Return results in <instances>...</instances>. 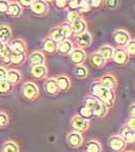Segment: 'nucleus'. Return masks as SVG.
I'll list each match as a JSON object with an SVG mask.
<instances>
[{
    "mask_svg": "<svg viewBox=\"0 0 135 152\" xmlns=\"http://www.w3.org/2000/svg\"><path fill=\"white\" fill-rule=\"evenodd\" d=\"M90 92H92V95L97 97L103 104H106L108 107H113L115 99H116L115 90L103 86L99 82V80H95L90 84Z\"/></svg>",
    "mask_w": 135,
    "mask_h": 152,
    "instance_id": "f257e3e1",
    "label": "nucleus"
},
{
    "mask_svg": "<svg viewBox=\"0 0 135 152\" xmlns=\"http://www.w3.org/2000/svg\"><path fill=\"white\" fill-rule=\"evenodd\" d=\"M21 92H23V95L28 100H35L39 96V94H40L38 85L32 81L24 83L23 85V88H21Z\"/></svg>",
    "mask_w": 135,
    "mask_h": 152,
    "instance_id": "f03ea898",
    "label": "nucleus"
},
{
    "mask_svg": "<svg viewBox=\"0 0 135 152\" xmlns=\"http://www.w3.org/2000/svg\"><path fill=\"white\" fill-rule=\"evenodd\" d=\"M74 42H72L73 44L77 46V48L80 49H87L92 45V37L90 35V33L88 31H85L83 33L79 34V35L74 36Z\"/></svg>",
    "mask_w": 135,
    "mask_h": 152,
    "instance_id": "7ed1b4c3",
    "label": "nucleus"
},
{
    "mask_svg": "<svg viewBox=\"0 0 135 152\" xmlns=\"http://www.w3.org/2000/svg\"><path fill=\"white\" fill-rule=\"evenodd\" d=\"M70 59V62L74 65H83V63L87 60V53H85L84 49L80 48H73L70 54L68 55Z\"/></svg>",
    "mask_w": 135,
    "mask_h": 152,
    "instance_id": "20e7f679",
    "label": "nucleus"
},
{
    "mask_svg": "<svg viewBox=\"0 0 135 152\" xmlns=\"http://www.w3.org/2000/svg\"><path fill=\"white\" fill-rule=\"evenodd\" d=\"M29 8L35 15L44 16L49 12V4L44 0H34Z\"/></svg>",
    "mask_w": 135,
    "mask_h": 152,
    "instance_id": "39448f33",
    "label": "nucleus"
},
{
    "mask_svg": "<svg viewBox=\"0 0 135 152\" xmlns=\"http://www.w3.org/2000/svg\"><path fill=\"white\" fill-rule=\"evenodd\" d=\"M112 37L118 47H124L131 39L130 34L125 29H116V31H113Z\"/></svg>",
    "mask_w": 135,
    "mask_h": 152,
    "instance_id": "423d86ee",
    "label": "nucleus"
},
{
    "mask_svg": "<svg viewBox=\"0 0 135 152\" xmlns=\"http://www.w3.org/2000/svg\"><path fill=\"white\" fill-rule=\"evenodd\" d=\"M130 56L127 54L126 50L123 47H117L114 48V52H113L112 60L114 61L118 65H125L128 63Z\"/></svg>",
    "mask_w": 135,
    "mask_h": 152,
    "instance_id": "0eeeda50",
    "label": "nucleus"
},
{
    "mask_svg": "<svg viewBox=\"0 0 135 152\" xmlns=\"http://www.w3.org/2000/svg\"><path fill=\"white\" fill-rule=\"evenodd\" d=\"M71 127L76 132L87 131L88 127H90V121L76 115V116L72 117V119H71Z\"/></svg>",
    "mask_w": 135,
    "mask_h": 152,
    "instance_id": "6e6552de",
    "label": "nucleus"
},
{
    "mask_svg": "<svg viewBox=\"0 0 135 152\" xmlns=\"http://www.w3.org/2000/svg\"><path fill=\"white\" fill-rule=\"evenodd\" d=\"M126 144L127 143L123 140V138L120 135H115V136H112L109 139V146L116 152L123 151L125 147H126Z\"/></svg>",
    "mask_w": 135,
    "mask_h": 152,
    "instance_id": "1a4fd4ad",
    "label": "nucleus"
},
{
    "mask_svg": "<svg viewBox=\"0 0 135 152\" xmlns=\"http://www.w3.org/2000/svg\"><path fill=\"white\" fill-rule=\"evenodd\" d=\"M73 48H74V44L72 43V41H70V39H66V40L57 44L56 52H58L62 56H68L71 51L73 50Z\"/></svg>",
    "mask_w": 135,
    "mask_h": 152,
    "instance_id": "9d476101",
    "label": "nucleus"
},
{
    "mask_svg": "<svg viewBox=\"0 0 135 152\" xmlns=\"http://www.w3.org/2000/svg\"><path fill=\"white\" fill-rule=\"evenodd\" d=\"M29 62L31 66L36 65H44L46 64V56L45 54L41 51H34L33 53L29 54Z\"/></svg>",
    "mask_w": 135,
    "mask_h": 152,
    "instance_id": "9b49d317",
    "label": "nucleus"
},
{
    "mask_svg": "<svg viewBox=\"0 0 135 152\" xmlns=\"http://www.w3.org/2000/svg\"><path fill=\"white\" fill-rule=\"evenodd\" d=\"M98 80L103 86L109 88V89L115 90V88L117 87V79L113 74H105L102 77H100Z\"/></svg>",
    "mask_w": 135,
    "mask_h": 152,
    "instance_id": "f8f14e48",
    "label": "nucleus"
},
{
    "mask_svg": "<svg viewBox=\"0 0 135 152\" xmlns=\"http://www.w3.org/2000/svg\"><path fill=\"white\" fill-rule=\"evenodd\" d=\"M67 141H68V144H69L71 147H73V148L80 147L83 143L82 135L80 134V132L73 131L67 135Z\"/></svg>",
    "mask_w": 135,
    "mask_h": 152,
    "instance_id": "ddd939ff",
    "label": "nucleus"
},
{
    "mask_svg": "<svg viewBox=\"0 0 135 152\" xmlns=\"http://www.w3.org/2000/svg\"><path fill=\"white\" fill-rule=\"evenodd\" d=\"M23 13V6L18 3V1L9 2L8 8H7L6 14L12 18H18Z\"/></svg>",
    "mask_w": 135,
    "mask_h": 152,
    "instance_id": "4468645a",
    "label": "nucleus"
},
{
    "mask_svg": "<svg viewBox=\"0 0 135 152\" xmlns=\"http://www.w3.org/2000/svg\"><path fill=\"white\" fill-rule=\"evenodd\" d=\"M9 47L13 52H21V53H26V41L23 40V39H13V40H10L8 43Z\"/></svg>",
    "mask_w": 135,
    "mask_h": 152,
    "instance_id": "2eb2a0df",
    "label": "nucleus"
},
{
    "mask_svg": "<svg viewBox=\"0 0 135 152\" xmlns=\"http://www.w3.org/2000/svg\"><path fill=\"white\" fill-rule=\"evenodd\" d=\"M120 136L126 143H133L135 140V130L131 129L128 125H125L120 130Z\"/></svg>",
    "mask_w": 135,
    "mask_h": 152,
    "instance_id": "dca6fc26",
    "label": "nucleus"
},
{
    "mask_svg": "<svg viewBox=\"0 0 135 152\" xmlns=\"http://www.w3.org/2000/svg\"><path fill=\"white\" fill-rule=\"evenodd\" d=\"M88 60H90V64L95 68H103L107 63V61L105 60V58L103 57L102 55H100L98 52L90 54V55L88 56Z\"/></svg>",
    "mask_w": 135,
    "mask_h": 152,
    "instance_id": "f3484780",
    "label": "nucleus"
},
{
    "mask_svg": "<svg viewBox=\"0 0 135 152\" xmlns=\"http://www.w3.org/2000/svg\"><path fill=\"white\" fill-rule=\"evenodd\" d=\"M48 38L52 39L54 42L56 43H60V42L66 40L65 36H64V33H63L62 28H60V26H55V28H51L50 31H49V35H48Z\"/></svg>",
    "mask_w": 135,
    "mask_h": 152,
    "instance_id": "a211bd4d",
    "label": "nucleus"
},
{
    "mask_svg": "<svg viewBox=\"0 0 135 152\" xmlns=\"http://www.w3.org/2000/svg\"><path fill=\"white\" fill-rule=\"evenodd\" d=\"M44 88H45V91L50 95H54V94H58L59 88H58L57 82H56V78L52 77V78L46 79L45 83H44Z\"/></svg>",
    "mask_w": 135,
    "mask_h": 152,
    "instance_id": "6ab92c4d",
    "label": "nucleus"
},
{
    "mask_svg": "<svg viewBox=\"0 0 135 152\" xmlns=\"http://www.w3.org/2000/svg\"><path fill=\"white\" fill-rule=\"evenodd\" d=\"M32 74L34 77L38 79H44L47 77L48 74V68L45 64L44 65H36L32 66Z\"/></svg>",
    "mask_w": 135,
    "mask_h": 152,
    "instance_id": "aec40b11",
    "label": "nucleus"
},
{
    "mask_svg": "<svg viewBox=\"0 0 135 152\" xmlns=\"http://www.w3.org/2000/svg\"><path fill=\"white\" fill-rule=\"evenodd\" d=\"M71 28H72L73 36L79 35V34L83 33V31H87V23L83 18H80L75 21V23H71Z\"/></svg>",
    "mask_w": 135,
    "mask_h": 152,
    "instance_id": "412c9836",
    "label": "nucleus"
},
{
    "mask_svg": "<svg viewBox=\"0 0 135 152\" xmlns=\"http://www.w3.org/2000/svg\"><path fill=\"white\" fill-rule=\"evenodd\" d=\"M42 49L45 53L48 54H52L55 53L56 50H57V43L54 42L52 39L50 38H46L44 39L43 42H42Z\"/></svg>",
    "mask_w": 135,
    "mask_h": 152,
    "instance_id": "4be33fe9",
    "label": "nucleus"
},
{
    "mask_svg": "<svg viewBox=\"0 0 135 152\" xmlns=\"http://www.w3.org/2000/svg\"><path fill=\"white\" fill-rule=\"evenodd\" d=\"M12 31L6 24H1L0 26V41L3 44H8L11 40Z\"/></svg>",
    "mask_w": 135,
    "mask_h": 152,
    "instance_id": "5701e85b",
    "label": "nucleus"
},
{
    "mask_svg": "<svg viewBox=\"0 0 135 152\" xmlns=\"http://www.w3.org/2000/svg\"><path fill=\"white\" fill-rule=\"evenodd\" d=\"M56 82H57L59 90L62 91H67L71 86L70 79L66 75H59L56 77Z\"/></svg>",
    "mask_w": 135,
    "mask_h": 152,
    "instance_id": "b1692460",
    "label": "nucleus"
},
{
    "mask_svg": "<svg viewBox=\"0 0 135 152\" xmlns=\"http://www.w3.org/2000/svg\"><path fill=\"white\" fill-rule=\"evenodd\" d=\"M6 80L9 81L11 84H18L21 80V73L16 69H10L7 70L6 74Z\"/></svg>",
    "mask_w": 135,
    "mask_h": 152,
    "instance_id": "393cba45",
    "label": "nucleus"
},
{
    "mask_svg": "<svg viewBox=\"0 0 135 152\" xmlns=\"http://www.w3.org/2000/svg\"><path fill=\"white\" fill-rule=\"evenodd\" d=\"M11 53H12V50L10 49V47H9L8 44H4L1 53H0V59H1L2 62H3L5 65L11 64V61H10Z\"/></svg>",
    "mask_w": 135,
    "mask_h": 152,
    "instance_id": "a878e982",
    "label": "nucleus"
},
{
    "mask_svg": "<svg viewBox=\"0 0 135 152\" xmlns=\"http://www.w3.org/2000/svg\"><path fill=\"white\" fill-rule=\"evenodd\" d=\"M108 111H109V107L100 100V102L97 104V107L92 110V114H94L95 117L103 118L108 114Z\"/></svg>",
    "mask_w": 135,
    "mask_h": 152,
    "instance_id": "bb28decb",
    "label": "nucleus"
},
{
    "mask_svg": "<svg viewBox=\"0 0 135 152\" xmlns=\"http://www.w3.org/2000/svg\"><path fill=\"white\" fill-rule=\"evenodd\" d=\"M26 60V53H21V52H13L11 53V58L10 61L12 64L14 65H21L24 63V61Z\"/></svg>",
    "mask_w": 135,
    "mask_h": 152,
    "instance_id": "cd10ccee",
    "label": "nucleus"
},
{
    "mask_svg": "<svg viewBox=\"0 0 135 152\" xmlns=\"http://www.w3.org/2000/svg\"><path fill=\"white\" fill-rule=\"evenodd\" d=\"M113 52H114V47H112V46H110V45L102 46V47H100L99 51H98V53H99L100 55H102L106 61L111 60L112 56H113Z\"/></svg>",
    "mask_w": 135,
    "mask_h": 152,
    "instance_id": "c85d7f7f",
    "label": "nucleus"
},
{
    "mask_svg": "<svg viewBox=\"0 0 135 152\" xmlns=\"http://www.w3.org/2000/svg\"><path fill=\"white\" fill-rule=\"evenodd\" d=\"M73 74L78 79H83V78L87 77L88 70L84 65H75L74 69H73Z\"/></svg>",
    "mask_w": 135,
    "mask_h": 152,
    "instance_id": "c756f323",
    "label": "nucleus"
},
{
    "mask_svg": "<svg viewBox=\"0 0 135 152\" xmlns=\"http://www.w3.org/2000/svg\"><path fill=\"white\" fill-rule=\"evenodd\" d=\"M82 18L81 13L77 10V9H68L67 14H66V19H67L68 23H73L78 19Z\"/></svg>",
    "mask_w": 135,
    "mask_h": 152,
    "instance_id": "7c9ffc66",
    "label": "nucleus"
},
{
    "mask_svg": "<svg viewBox=\"0 0 135 152\" xmlns=\"http://www.w3.org/2000/svg\"><path fill=\"white\" fill-rule=\"evenodd\" d=\"M87 152H102V146L95 140L88 141L87 144Z\"/></svg>",
    "mask_w": 135,
    "mask_h": 152,
    "instance_id": "2f4dec72",
    "label": "nucleus"
},
{
    "mask_svg": "<svg viewBox=\"0 0 135 152\" xmlns=\"http://www.w3.org/2000/svg\"><path fill=\"white\" fill-rule=\"evenodd\" d=\"M2 152H19L18 146L15 142L7 141L3 144V149Z\"/></svg>",
    "mask_w": 135,
    "mask_h": 152,
    "instance_id": "473e14b6",
    "label": "nucleus"
},
{
    "mask_svg": "<svg viewBox=\"0 0 135 152\" xmlns=\"http://www.w3.org/2000/svg\"><path fill=\"white\" fill-rule=\"evenodd\" d=\"M78 116H80L85 120H90L94 117V114H92V111L90 109H88L85 105H81L79 111H78Z\"/></svg>",
    "mask_w": 135,
    "mask_h": 152,
    "instance_id": "72a5a7b5",
    "label": "nucleus"
},
{
    "mask_svg": "<svg viewBox=\"0 0 135 152\" xmlns=\"http://www.w3.org/2000/svg\"><path fill=\"white\" fill-rule=\"evenodd\" d=\"M13 88V84H11L6 79L0 80V94H8Z\"/></svg>",
    "mask_w": 135,
    "mask_h": 152,
    "instance_id": "f704fd0d",
    "label": "nucleus"
},
{
    "mask_svg": "<svg viewBox=\"0 0 135 152\" xmlns=\"http://www.w3.org/2000/svg\"><path fill=\"white\" fill-rule=\"evenodd\" d=\"M99 102H100V100L98 99L97 97H95L94 95H92V96H87V99H84V104L83 105H85V107L92 111V110L97 107V104H99Z\"/></svg>",
    "mask_w": 135,
    "mask_h": 152,
    "instance_id": "c9c22d12",
    "label": "nucleus"
},
{
    "mask_svg": "<svg viewBox=\"0 0 135 152\" xmlns=\"http://www.w3.org/2000/svg\"><path fill=\"white\" fill-rule=\"evenodd\" d=\"M90 9H92V6H90V0H79L77 10L80 13H82V12H88Z\"/></svg>",
    "mask_w": 135,
    "mask_h": 152,
    "instance_id": "e433bc0d",
    "label": "nucleus"
},
{
    "mask_svg": "<svg viewBox=\"0 0 135 152\" xmlns=\"http://www.w3.org/2000/svg\"><path fill=\"white\" fill-rule=\"evenodd\" d=\"M123 48L126 50L127 54H128L130 57H133V56L135 55V41L132 38L130 39L129 42L124 46Z\"/></svg>",
    "mask_w": 135,
    "mask_h": 152,
    "instance_id": "4c0bfd02",
    "label": "nucleus"
},
{
    "mask_svg": "<svg viewBox=\"0 0 135 152\" xmlns=\"http://www.w3.org/2000/svg\"><path fill=\"white\" fill-rule=\"evenodd\" d=\"M60 28H62L63 33H64V36L66 39H70L71 37L73 36L72 33V28H71V24L68 23H64L62 24H60Z\"/></svg>",
    "mask_w": 135,
    "mask_h": 152,
    "instance_id": "58836bf2",
    "label": "nucleus"
},
{
    "mask_svg": "<svg viewBox=\"0 0 135 152\" xmlns=\"http://www.w3.org/2000/svg\"><path fill=\"white\" fill-rule=\"evenodd\" d=\"M120 4V0H105V5L109 9H116Z\"/></svg>",
    "mask_w": 135,
    "mask_h": 152,
    "instance_id": "ea45409f",
    "label": "nucleus"
},
{
    "mask_svg": "<svg viewBox=\"0 0 135 152\" xmlns=\"http://www.w3.org/2000/svg\"><path fill=\"white\" fill-rule=\"evenodd\" d=\"M8 124V116L5 112L0 111V128H3Z\"/></svg>",
    "mask_w": 135,
    "mask_h": 152,
    "instance_id": "a19ab883",
    "label": "nucleus"
},
{
    "mask_svg": "<svg viewBox=\"0 0 135 152\" xmlns=\"http://www.w3.org/2000/svg\"><path fill=\"white\" fill-rule=\"evenodd\" d=\"M9 5L8 0H0V14H6Z\"/></svg>",
    "mask_w": 135,
    "mask_h": 152,
    "instance_id": "79ce46f5",
    "label": "nucleus"
},
{
    "mask_svg": "<svg viewBox=\"0 0 135 152\" xmlns=\"http://www.w3.org/2000/svg\"><path fill=\"white\" fill-rule=\"evenodd\" d=\"M67 3H68V0H54V4H55L57 8L60 9L67 8Z\"/></svg>",
    "mask_w": 135,
    "mask_h": 152,
    "instance_id": "37998d69",
    "label": "nucleus"
},
{
    "mask_svg": "<svg viewBox=\"0 0 135 152\" xmlns=\"http://www.w3.org/2000/svg\"><path fill=\"white\" fill-rule=\"evenodd\" d=\"M78 4H79V0H68L67 8L69 9H77Z\"/></svg>",
    "mask_w": 135,
    "mask_h": 152,
    "instance_id": "c03bdc74",
    "label": "nucleus"
},
{
    "mask_svg": "<svg viewBox=\"0 0 135 152\" xmlns=\"http://www.w3.org/2000/svg\"><path fill=\"white\" fill-rule=\"evenodd\" d=\"M103 2H104V0H90L92 8H99L103 4Z\"/></svg>",
    "mask_w": 135,
    "mask_h": 152,
    "instance_id": "a18cd8bd",
    "label": "nucleus"
},
{
    "mask_svg": "<svg viewBox=\"0 0 135 152\" xmlns=\"http://www.w3.org/2000/svg\"><path fill=\"white\" fill-rule=\"evenodd\" d=\"M34 0H18V3L21 4L23 7H29L31 6V4L33 3Z\"/></svg>",
    "mask_w": 135,
    "mask_h": 152,
    "instance_id": "49530a36",
    "label": "nucleus"
},
{
    "mask_svg": "<svg viewBox=\"0 0 135 152\" xmlns=\"http://www.w3.org/2000/svg\"><path fill=\"white\" fill-rule=\"evenodd\" d=\"M6 74H7V69L3 66H0V80L6 79Z\"/></svg>",
    "mask_w": 135,
    "mask_h": 152,
    "instance_id": "de8ad7c7",
    "label": "nucleus"
},
{
    "mask_svg": "<svg viewBox=\"0 0 135 152\" xmlns=\"http://www.w3.org/2000/svg\"><path fill=\"white\" fill-rule=\"evenodd\" d=\"M127 125H128L131 129L135 130V117H130L128 122H127Z\"/></svg>",
    "mask_w": 135,
    "mask_h": 152,
    "instance_id": "09e8293b",
    "label": "nucleus"
},
{
    "mask_svg": "<svg viewBox=\"0 0 135 152\" xmlns=\"http://www.w3.org/2000/svg\"><path fill=\"white\" fill-rule=\"evenodd\" d=\"M134 107H135V104H130V107H129V114H130V117H134L135 113H134Z\"/></svg>",
    "mask_w": 135,
    "mask_h": 152,
    "instance_id": "8fccbe9b",
    "label": "nucleus"
},
{
    "mask_svg": "<svg viewBox=\"0 0 135 152\" xmlns=\"http://www.w3.org/2000/svg\"><path fill=\"white\" fill-rule=\"evenodd\" d=\"M45 2H47L48 4H54V0H44Z\"/></svg>",
    "mask_w": 135,
    "mask_h": 152,
    "instance_id": "3c124183",
    "label": "nucleus"
},
{
    "mask_svg": "<svg viewBox=\"0 0 135 152\" xmlns=\"http://www.w3.org/2000/svg\"><path fill=\"white\" fill-rule=\"evenodd\" d=\"M3 46H4V44L2 43L1 41H0V53H1V51H2V48H3Z\"/></svg>",
    "mask_w": 135,
    "mask_h": 152,
    "instance_id": "603ef678",
    "label": "nucleus"
},
{
    "mask_svg": "<svg viewBox=\"0 0 135 152\" xmlns=\"http://www.w3.org/2000/svg\"><path fill=\"white\" fill-rule=\"evenodd\" d=\"M130 152H132V151H130Z\"/></svg>",
    "mask_w": 135,
    "mask_h": 152,
    "instance_id": "864d4df0",
    "label": "nucleus"
}]
</instances>
